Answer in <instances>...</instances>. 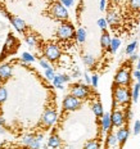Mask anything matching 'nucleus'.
Returning <instances> with one entry per match:
<instances>
[{
    "label": "nucleus",
    "instance_id": "nucleus-1",
    "mask_svg": "<svg viewBox=\"0 0 140 149\" xmlns=\"http://www.w3.org/2000/svg\"><path fill=\"white\" fill-rule=\"evenodd\" d=\"M50 13L55 18V19H59V21H64L68 18V10L67 8L62 4L61 1H55L52 4L50 7Z\"/></svg>",
    "mask_w": 140,
    "mask_h": 149
},
{
    "label": "nucleus",
    "instance_id": "nucleus-26",
    "mask_svg": "<svg viewBox=\"0 0 140 149\" xmlns=\"http://www.w3.org/2000/svg\"><path fill=\"white\" fill-rule=\"evenodd\" d=\"M130 8L132 10H140V0H130Z\"/></svg>",
    "mask_w": 140,
    "mask_h": 149
},
{
    "label": "nucleus",
    "instance_id": "nucleus-27",
    "mask_svg": "<svg viewBox=\"0 0 140 149\" xmlns=\"http://www.w3.org/2000/svg\"><path fill=\"white\" fill-rule=\"evenodd\" d=\"M45 76H46V79L48 80H54V77H55V73H54V71H53V68H49V70H45Z\"/></svg>",
    "mask_w": 140,
    "mask_h": 149
},
{
    "label": "nucleus",
    "instance_id": "nucleus-15",
    "mask_svg": "<svg viewBox=\"0 0 140 149\" xmlns=\"http://www.w3.org/2000/svg\"><path fill=\"white\" fill-rule=\"evenodd\" d=\"M112 125V120H111V114L109 113H105L103 114V118H102V127H103L104 131L109 130V127Z\"/></svg>",
    "mask_w": 140,
    "mask_h": 149
},
{
    "label": "nucleus",
    "instance_id": "nucleus-8",
    "mask_svg": "<svg viewBox=\"0 0 140 149\" xmlns=\"http://www.w3.org/2000/svg\"><path fill=\"white\" fill-rule=\"evenodd\" d=\"M55 121H57V112H55V111L48 109L44 114H42V123H44L46 127L52 126Z\"/></svg>",
    "mask_w": 140,
    "mask_h": 149
},
{
    "label": "nucleus",
    "instance_id": "nucleus-25",
    "mask_svg": "<svg viewBox=\"0 0 140 149\" xmlns=\"http://www.w3.org/2000/svg\"><path fill=\"white\" fill-rule=\"evenodd\" d=\"M53 85H54L55 88H58V89H63V82H62L61 76H59V74L54 77V80H53Z\"/></svg>",
    "mask_w": 140,
    "mask_h": 149
},
{
    "label": "nucleus",
    "instance_id": "nucleus-14",
    "mask_svg": "<svg viewBox=\"0 0 140 149\" xmlns=\"http://www.w3.org/2000/svg\"><path fill=\"white\" fill-rule=\"evenodd\" d=\"M116 136H117L118 143H121V144H122V143H125V140L129 138V130H127V129H120L117 131Z\"/></svg>",
    "mask_w": 140,
    "mask_h": 149
},
{
    "label": "nucleus",
    "instance_id": "nucleus-19",
    "mask_svg": "<svg viewBox=\"0 0 140 149\" xmlns=\"http://www.w3.org/2000/svg\"><path fill=\"white\" fill-rule=\"evenodd\" d=\"M76 39L80 42H84L86 40V30L85 29H79L76 32Z\"/></svg>",
    "mask_w": 140,
    "mask_h": 149
},
{
    "label": "nucleus",
    "instance_id": "nucleus-3",
    "mask_svg": "<svg viewBox=\"0 0 140 149\" xmlns=\"http://www.w3.org/2000/svg\"><path fill=\"white\" fill-rule=\"evenodd\" d=\"M71 95H73L77 99H85L89 95V88L86 85H81V84H76V85L71 86Z\"/></svg>",
    "mask_w": 140,
    "mask_h": 149
},
{
    "label": "nucleus",
    "instance_id": "nucleus-43",
    "mask_svg": "<svg viewBox=\"0 0 140 149\" xmlns=\"http://www.w3.org/2000/svg\"><path fill=\"white\" fill-rule=\"evenodd\" d=\"M136 70L140 71V58H139V61H138V64H136Z\"/></svg>",
    "mask_w": 140,
    "mask_h": 149
},
{
    "label": "nucleus",
    "instance_id": "nucleus-44",
    "mask_svg": "<svg viewBox=\"0 0 140 149\" xmlns=\"http://www.w3.org/2000/svg\"><path fill=\"white\" fill-rule=\"evenodd\" d=\"M0 123H1V125H4V120H3V118H0Z\"/></svg>",
    "mask_w": 140,
    "mask_h": 149
},
{
    "label": "nucleus",
    "instance_id": "nucleus-46",
    "mask_svg": "<svg viewBox=\"0 0 140 149\" xmlns=\"http://www.w3.org/2000/svg\"><path fill=\"white\" fill-rule=\"evenodd\" d=\"M138 84H140V79H139V80H138Z\"/></svg>",
    "mask_w": 140,
    "mask_h": 149
},
{
    "label": "nucleus",
    "instance_id": "nucleus-2",
    "mask_svg": "<svg viewBox=\"0 0 140 149\" xmlns=\"http://www.w3.org/2000/svg\"><path fill=\"white\" fill-rule=\"evenodd\" d=\"M113 98L114 102H117L118 104H127L130 100V93L129 89L122 88V86H117L113 90Z\"/></svg>",
    "mask_w": 140,
    "mask_h": 149
},
{
    "label": "nucleus",
    "instance_id": "nucleus-38",
    "mask_svg": "<svg viewBox=\"0 0 140 149\" xmlns=\"http://www.w3.org/2000/svg\"><path fill=\"white\" fill-rule=\"evenodd\" d=\"M61 76V80H62V82H68L70 81V76H67V74H59Z\"/></svg>",
    "mask_w": 140,
    "mask_h": 149
},
{
    "label": "nucleus",
    "instance_id": "nucleus-33",
    "mask_svg": "<svg viewBox=\"0 0 140 149\" xmlns=\"http://www.w3.org/2000/svg\"><path fill=\"white\" fill-rule=\"evenodd\" d=\"M140 132V121H135V125H134V134L138 135Z\"/></svg>",
    "mask_w": 140,
    "mask_h": 149
},
{
    "label": "nucleus",
    "instance_id": "nucleus-22",
    "mask_svg": "<svg viewBox=\"0 0 140 149\" xmlns=\"http://www.w3.org/2000/svg\"><path fill=\"white\" fill-rule=\"evenodd\" d=\"M139 93H140V84H136V85L134 86V91H132V100L135 102V103L139 99Z\"/></svg>",
    "mask_w": 140,
    "mask_h": 149
},
{
    "label": "nucleus",
    "instance_id": "nucleus-24",
    "mask_svg": "<svg viewBox=\"0 0 140 149\" xmlns=\"http://www.w3.org/2000/svg\"><path fill=\"white\" fill-rule=\"evenodd\" d=\"M98 26H99V29H100L102 31H105L107 30V26H108L107 19H105V18H99L98 19Z\"/></svg>",
    "mask_w": 140,
    "mask_h": 149
},
{
    "label": "nucleus",
    "instance_id": "nucleus-47",
    "mask_svg": "<svg viewBox=\"0 0 140 149\" xmlns=\"http://www.w3.org/2000/svg\"><path fill=\"white\" fill-rule=\"evenodd\" d=\"M49 1H53V0H49Z\"/></svg>",
    "mask_w": 140,
    "mask_h": 149
},
{
    "label": "nucleus",
    "instance_id": "nucleus-5",
    "mask_svg": "<svg viewBox=\"0 0 140 149\" xmlns=\"http://www.w3.org/2000/svg\"><path fill=\"white\" fill-rule=\"evenodd\" d=\"M63 107L66 111H76L81 107V100L75 98L73 95H67L63 100Z\"/></svg>",
    "mask_w": 140,
    "mask_h": 149
},
{
    "label": "nucleus",
    "instance_id": "nucleus-29",
    "mask_svg": "<svg viewBox=\"0 0 140 149\" xmlns=\"http://www.w3.org/2000/svg\"><path fill=\"white\" fill-rule=\"evenodd\" d=\"M22 59L24 62H33L35 61V58H33L30 53H22Z\"/></svg>",
    "mask_w": 140,
    "mask_h": 149
},
{
    "label": "nucleus",
    "instance_id": "nucleus-31",
    "mask_svg": "<svg viewBox=\"0 0 140 149\" xmlns=\"http://www.w3.org/2000/svg\"><path fill=\"white\" fill-rule=\"evenodd\" d=\"M26 41H27V44H29L30 46H35V44H36V40H35V37H33L32 35L26 36Z\"/></svg>",
    "mask_w": 140,
    "mask_h": 149
},
{
    "label": "nucleus",
    "instance_id": "nucleus-36",
    "mask_svg": "<svg viewBox=\"0 0 140 149\" xmlns=\"http://www.w3.org/2000/svg\"><path fill=\"white\" fill-rule=\"evenodd\" d=\"M33 139H35L33 136H26V138L23 139V143H24L26 145H29V147H30V144L33 141Z\"/></svg>",
    "mask_w": 140,
    "mask_h": 149
},
{
    "label": "nucleus",
    "instance_id": "nucleus-30",
    "mask_svg": "<svg viewBox=\"0 0 140 149\" xmlns=\"http://www.w3.org/2000/svg\"><path fill=\"white\" fill-rule=\"evenodd\" d=\"M117 136L114 135V134H111L109 135V138H108V144L109 145H116L117 144Z\"/></svg>",
    "mask_w": 140,
    "mask_h": 149
},
{
    "label": "nucleus",
    "instance_id": "nucleus-21",
    "mask_svg": "<svg viewBox=\"0 0 140 149\" xmlns=\"http://www.w3.org/2000/svg\"><path fill=\"white\" fill-rule=\"evenodd\" d=\"M84 149H99V143L95 141V140H90L85 144Z\"/></svg>",
    "mask_w": 140,
    "mask_h": 149
},
{
    "label": "nucleus",
    "instance_id": "nucleus-12",
    "mask_svg": "<svg viewBox=\"0 0 140 149\" xmlns=\"http://www.w3.org/2000/svg\"><path fill=\"white\" fill-rule=\"evenodd\" d=\"M111 41H112V39H111L109 33H108L107 31H103V33H102V37H100V44H102V46H103L104 49H109L111 48Z\"/></svg>",
    "mask_w": 140,
    "mask_h": 149
},
{
    "label": "nucleus",
    "instance_id": "nucleus-32",
    "mask_svg": "<svg viewBox=\"0 0 140 149\" xmlns=\"http://www.w3.org/2000/svg\"><path fill=\"white\" fill-rule=\"evenodd\" d=\"M59 1H61L66 8H68V7H72L73 3H75V0H59Z\"/></svg>",
    "mask_w": 140,
    "mask_h": 149
},
{
    "label": "nucleus",
    "instance_id": "nucleus-11",
    "mask_svg": "<svg viewBox=\"0 0 140 149\" xmlns=\"http://www.w3.org/2000/svg\"><path fill=\"white\" fill-rule=\"evenodd\" d=\"M105 19H107L108 24H111V26H113V27L120 22V17H118V14L116 13V12H108Z\"/></svg>",
    "mask_w": 140,
    "mask_h": 149
},
{
    "label": "nucleus",
    "instance_id": "nucleus-18",
    "mask_svg": "<svg viewBox=\"0 0 140 149\" xmlns=\"http://www.w3.org/2000/svg\"><path fill=\"white\" fill-rule=\"evenodd\" d=\"M120 45H121V40L120 39H117V37H114V39H112V41H111V48H109V50L112 53H116L118 50V48H120Z\"/></svg>",
    "mask_w": 140,
    "mask_h": 149
},
{
    "label": "nucleus",
    "instance_id": "nucleus-35",
    "mask_svg": "<svg viewBox=\"0 0 140 149\" xmlns=\"http://www.w3.org/2000/svg\"><path fill=\"white\" fill-rule=\"evenodd\" d=\"M39 62H40V66H41L42 68H45V70H49V68H50L49 63H48V62H46L45 59H42V58H41V59H40Z\"/></svg>",
    "mask_w": 140,
    "mask_h": 149
},
{
    "label": "nucleus",
    "instance_id": "nucleus-17",
    "mask_svg": "<svg viewBox=\"0 0 140 149\" xmlns=\"http://www.w3.org/2000/svg\"><path fill=\"white\" fill-rule=\"evenodd\" d=\"M93 112H94L96 117H103V107H102V104L99 102L93 104Z\"/></svg>",
    "mask_w": 140,
    "mask_h": 149
},
{
    "label": "nucleus",
    "instance_id": "nucleus-42",
    "mask_svg": "<svg viewBox=\"0 0 140 149\" xmlns=\"http://www.w3.org/2000/svg\"><path fill=\"white\" fill-rule=\"evenodd\" d=\"M36 139H37V140H39V141H41V140H42V135H41V134H40V135H37V136H36Z\"/></svg>",
    "mask_w": 140,
    "mask_h": 149
},
{
    "label": "nucleus",
    "instance_id": "nucleus-39",
    "mask_svg": "<svg viewBox=\"0 0 140 149\" xmlns=\"http://www.w3.org/2000/svg\"><path fill=\"white\" fill-rule=\"evenodd\" d=\"M84 77H85L86 82H88V84H91V77H90L88 73H85V74H84Z\"/></svg>",
    "mask_w": 140,
    "mask_h": 149
},
{
    "label": "nucleus",
    "instance_id": "nucleus-9",
    "mask_svg": "<svg viewBox=\"0 0 140 149\" xmlns=\"http://www.w3.org/2000/svg\"><path fill=\"white\" fill-rule=\"evenodd\" d=\"M111 120H112V125L116 126V127H120L123 125V121H125V117H123L122 112L120 111H114L113 113L111 114Z\"/></svg>",
    "mask_w": 140,
    "mask_h": 149
},
{
    "label": "nucleus",
    "instance_id": "nucleus-45",
    "mask_svg": "<svg viewBox=\"0 0 140 149\" xmlns=\"http://www.w3.org/2000/svg\"><path fill=\"white\" fill-rule=\"evenodd\" d=\"M112 1H114V3H118V1H120V0H112Z\"/></svg>",
    "mask_w": 140,
    "mask_h": 149
},
{
    "label": "nucleus",
    "instance_id": "nucleus-41",
    "mask_svg": "<svg viewBox=\"0 0 140 149\" xmlns=\"http://www.w3.org/2000/svg\"><path fill=\"white\" fill-rule=\"evenodd\" d=\"M138 59V55L136 54H131V61H136Z\"/></svg>",
    "mask_w": 140,
    "mask_h": 149
},
{
    "label": "nucleus",
    "instance_id": "nucleus-23",
    "mask_svg": "<svg viewBox=\"0 0 140 149\" xmlns=\"http://www.w3.org/2000/svg\"><path fill=\"white\" fill-rule=\"evenodd\" d=\"M136 46H138V41H132L131 44L127 45V48H126V53H127V54H134V52H135Z\"/></svg>",
    "mask_w": 140,
    "mask_h": 149
},
{
    "label": "nucleus",
    "instance_id": "nucleus-20",
    "mask_svg": "<svg viewBox=\"0 0 140 149\" xmlns=\"http://www.w3.org/2000/svg\"><path fill=\"white\" fill-rule=\"evenodd\" d=\"M82 61H84V63H85L86 66H93V64L95 63V58L93 57V55H90V54L84 55V57H82Z\"/></svg>",
    "mask_w": 140,
    "mask_h": 149
},
{
    "label": "nucleus",
    "instance_id": "nucleus-16",
    "mask_svg": "<svg viewBox=\"0 0 140 149\" xmlns=\"http://www.w3.org/2000/svg\"><path fill=\"white\" fill-rule=\"evenodd\" d=\"M48 145L50 148H54V149L58 148L59 145H61V139H59V136L58 135H52L48 140Z\"/></svg>",
    "mask_w": 140,
    "mask_h": 149
},
{
    "label": "nucleus",
    "instance_id": "nucleus-37",
    "mask_svg": "<svg viewBox=\"0 0 140 149\" xmlns=\"http://www.w3.org/2000/svg\"><path fill=\"white\" fill-rule=\"evenodd\" d=\"M105 7H107V0H100V5H99V9L103 12V10H105Z\"/></svg>",
    "mask_w": 140,
    "mask_h": 149
},
{
    "label": "nucleus",
    "instance_id": "nucleus-7",
    "mask_svg": "<svg viewBox=\"0 0 140 149\" xmlns=\"http://www.w3.org/2000/svg\"><path fill=\"white\" fill-rule=\"evenodd\" d=\"M129 82H130L129 70H125V68L120 70L114 76V84H117V85H129Z\"/></svg>",
    "mask_w": 140,
    "mask_h": 149
},
{
    "label": "nucleus",
    "instance_id": "nucleus-28",
    "mask_svg": "<svg viewBox=\"0 0 140 149\" xmlns=\"http://www.w3.org/2000/svg\"><path fill=\"white\" fill-rule=\"evenodd\" d=\"M5 99H7V90L5 88H0V104L4 103Z\"/></svg>",
    "mask_w": 140,
    "mask_h": 149
},
{
    "label": "nucleus",
    "instance_id": "nucleus-6",
    "mask_svg": "<svg viewBox=\"0 0 140 149\" xmlns=\"http://www.w3.org/2000/svg\"><path fill=\"white\" fill-rule=\"evenodd\" d=\"M45 57L48 58L49 61L55 62V61H58L59 57H61V50H59V48H58L57 45L49 44L45 48Z\"/></svg>",
    "mask_w": 140,
    "mask_h": 149
},
{
    "label": "nucleus",
    "instance_id": "nucleus-10",
    "mask_svg": "<svg viewBox=\"0 0 140 149\" xmlns=\"http://www.w3.org/2000/svg\"><path fill=\"white\" fill-rule=\"evenodd\" d=\"M12 74V67L9 64H4L0 67V81H5L7 79H9Z\"/></svg>",
    "mask_w": 140,
    "mask_h": 149
},
{
    "label": "nucleus",
    "instance_id": "nucleus-48",
    "mask_svg": "<svg viewBox=\"0 0 140 149\" xmlns=\"http://www.w3.org/2000/svg\"><path fill=\"white\" fill-rule=\"evenodd\" d=\"M139 58H140V55H139Z\"/></svg>",
    "mask_w": 140,
    "mask_h": 149
},
{
    "label": "nucleus",
    "instance_id": "nucleus-34",
    "mask_svg": "<svg viewBox=\"0 0 140 149\" xmlns=\"http://www.w3.org/2000/svg\"><path fill=\"white\" fill-rule=\"evenodd\" d=\"M98 82H99V76L98 74H94V76H91V85L96 88L98 86Z\"/></svg>",
    "mask_w": 140,
    "mask_h": 149
},
{
    "label": "nucleus",
    "instance_id": "nucleus-40",
    "mask_svg": "<svg viewBox=\"0 0 140 149\" xmlns=\"http://www.w3.org/2000/svg\"><path fill=\"white\" fill-rule=\"evenodd\" d=\"M134 76H135V79H140V71H138V70H136L135 71V72H134Z\"/></svg>",
    "mask_w": 140,
    "mask_h": 149
},
{
    "label": "nucleus",
    "instance_id": "nucleus-4",
    "mask_svg": "<svg viewBox=\"0 0 140 149\" xmlns=\"http://www.w3.org/2000/svg\"><path fill=\"white\" fill-rule=\"evenodd\" d=\"M73 26L70 23H62L61 26L58 27L57 30V36L59 37V39H63V40H68L71 39V37L73 36Z\"/></svg>",
    "mask_w": 140,
    "mask_h": 149
},
{
    "label": "nucleus",
    "instance_id": "nucleus-13",
    "mask_svg": "<svg viewBox=\"0 0 140 149\" xmlns=\"http://www.w3.org/2000/svg\"><path fill=\"white\" fill-rule=\"evenodd\" d=\"M12 19V22H13L14 24V27L17 29L18 32H23L24 30H26V23L23 22L21 18H17V17H13V18H10Z\"/></svg>",
    "mask_w": 140,
    "mask_h": 149
}]
</instances>
